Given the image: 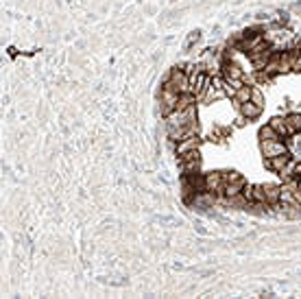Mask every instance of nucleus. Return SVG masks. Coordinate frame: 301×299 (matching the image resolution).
Returning a JSON list of instances; mask_svg holds the SVG:
<instances>
[{
	"mask_svg": "<svg viewBox=\"0 0 301 299\" xmlns=\"http://www.w3.org/2000/svg\"><path fill=\"white\" fill-rule=\"evenodd\" d=\"M260 151H262L264 158H275V155H284L288 153L286 144L282 140H260Z\"/></svg>",
	"mask_w": 301,
	"mask_h": 299,
	"instance_id": "nucleus-2",
	"label": "nucleus"
},
{
	"mask_svg": "<svg viewBox=\"0 0 301 299\" xmlns=\"http://www.w3.org/2000/svg\"><path fill=\"white\" fill-rule=\"evenodd\" d=\"M164 85L172 88L175 92H179V94H186V92H190V77H188L183 70L175 68L170 74H168V79L164 81Z\"/></svg>",
	"mask_w": 301,
	"mask_h": 299,
	"instance_id": "nucleus-1",
	"label": "nucleus"
},
{
	"mask_svg": "<svg viewBox=\"0 0 301 299\" xmlns=\"http://www.w3.org/2000/svg\"><path fill=\"white\" fill-rule=\"evenodd\" d=\"M221 74L225 81H244V72L240 70V66L234 62H225L221 68Z\"/></svg>",
	"mask_w": 301,
	"mask_h": 299,
	"instance_id": "nucleus-6",
	"label": "nucleus"
},
{
	"mask_svg": "<svg viewBox=\"0 0 301 299\" xmlns=\"http://www.w3.org/2000/svg\"><path fill=\"white\" fill-rule=\"evenodd\" d=\"M273 57V53H271V48H267V50H258V53H249V59H251V64H253V68L258 70H264V66L268 64V59Z\"/></svg>",
	"mask_w": 301,
	"mask_h": 299,
	"instance_id": "nucleus-8",
	"label": "nucleus"
},
{
	"mask_svg": "<svg viewBox=\"0 0 301 299\" xmlns=\"http://www.w3.org/2000/svg\"><path fill=\"white\" fill-rule=\"evenodd\" d=\"M203 181H205V190L207 192H214V195H221L223 192V186H225V181H223V173H207L203 175Z\"/></svg>",
	"mask_w": 301,
	"mask_h": 299,
	"instance_id": "nucleus-5",
	"label": "nucleus"
},
{
	"mask_svg": "<svg viewBox=\"0 0 301 299\" xmlns=\"http://www.w3.org/2000/svg\"><path fill=\"white\" fill-rule=\"evenodd\" d=\"M273 127L275 131L279 133V138H288V127H286V116H275V118H271V123H268Z\"/></svg>",
	"mask_w": 301,
	"mask_h": 299,
	"instance_id": "nucleus-13",
	"label": "nucleus"
},
{
	"mask_svg": "<svg viewBox=\"0 0 301 299\" xmlns=\"http://www.w3.org/2000/svg\"><path fill=\"white\" fill-rule=\"evenodd\" d=\"M279 72H293V53H279Z\"/></svg>",
	"mask_w": 301,
	"mask_h": 299,
	"instance_id": "nucleus-15",
	"label": "nucleus"
},
{
	"mask_svg": "<svg viewBox=\"0 0 301 299\" xmlns=\"http://www.w3.org/2000/svg\"><path fill=\"white\" fill-rule=\"evenodd\" d=\"M240 116H244L247 120H256L260 114H262V107L260 105H256V103H251V100H247V103H242L240 105Z\"/></svg>",
	"mask_w": 301,
	"mask_h": 299,
	"instance_id": "nucleus-10",
	"label": "nucleus"
},
{
	"mask_svg": "<svg viewBox=\"0 0 301 299\" xmlns=\"http://www.w3.org/2000/svg\"><path fill=\"white\" fill-rule=\"evenodd\" d=\"M247 100H251V85H242V88H238L236 94H234V105H236V109H240V105L247 103Z\"/></svg>",
	"mask_w": 301,
	"mask_h": 299,
	"instance_id": "nucleus-12",
	"label": "nucleus"
},
{
	"mask_svg": "<svg viewBox=\"0 0 301 299\" xmlns=\"http://www.w3.org/2000/svg\"><path fill=\"white\" fill-rule=\"evenodd\" d=\"M177 99H179V92H175L172 88L164 85V90H162V116H168L175 111Z\"/></svg>",
	"mask_w": 301,
	"mask_h": 299,
	"instance_id": "nucleus-3",
	"label": "nucleus"
},
{
	"mask_svg": "<svg viewBox=\"0 0 301 299\" xmlns=\"http://www.w3.org/2000/svg\"><path fill=\"white\" fill-rule=\"evenodd\" d=\"M244 177L240 173H236V170H227V173H223V181L225 184H236V181H242Z\"/></svg>",
	"mask_w": 301,
	"mask_h": 299,
	"instance_id": "nucleus-17",
	"label": "nucleus"
},
{
	"mask_svg": "<svg viewBox=\"0 0 301 299\" xmlns=\"http://www.w3.org/2000/svg\"><path fill=\"white\" fill-rule=\"evenodd\" d=\"M201 146V138L199 135H190V138H183L177 142V155H183V153H190V151H197Z\"/></svg>",
	"mask_w": 301,
	"mask_h": 299,
	"instance_id": "nucleus-9",
	"label": "nucleus"
},
{
	"mask_svg": "<svg viewBox=\"0 0 301 299\" xmlns=\"http://www.w3.org/2000/svg\"><path fill=\"white\" fill-rule=\"evenodd\" d=\"M251 103L260 105V107L264 105V96H262V92H260V88H251Z\"/></svg>",
	"mask_w": 301,
	"mask_h": 299,
	"instance_id": "nucleus-19",
	"label": "nucleus"
},
{
	"mask_svg": "<svg viewBox=\"0 0 301 299\" xmlns=\"http://www.w3.org/2000/svg\"><path fill=\"white\" fill-rule=\"evenodd\" d=\"M260 140H282V138H279V133L271 125H264L260 127Z\"/></svg>",
	"mask_w": 301,
	"mask_h": 299,
	"instance_id": "nucleus-16",
	"label": "nucleus"
},
{
	"mask_svg": "<svg viewBox=\"0 0 301 299\" xmlns=\"http://www.w3.org/2000/svg\"><path fill=\"white\" fill-rule=\"evenodd\" d=\"M295 177H297V179H301V162H297V164H295Z\"/></svg>",
	"mask_w": 301,
	"mask_h": 299,
	"instance_id": "nucleus-20",
	"label": "nucleus"
},
{
	"mask_svg": "<svg viewBox=\"0 0 301 299\" xmlns=\"http://www.w3.org/2000/svg\"><path fill=\"white\" fill-rule=\"evenodd\" d=\"M179 162H181L186 173H197L199 166H201V153H199V149L190 151V153H183V155H179Z\"/></svg>",
	"mask_w": 301,
	"mask_h": 299,
	"instance_id": "nucleus-4",
	"label": "nucleus"
},
{
	"mask_svg": "<svg viewBox=\"0 0 301 299\" xmlns=\"http://www.w3.org/2000/svg\"><path fill=\"white\" fill-rule=\"evenodd\" d=\"M264 190V201L267 205H277L279 203V197H282V186L277 184H262Z\"/></svg>",
	"mask_w": 301,
	"mask_h": 299,
	"instance_id": "nucleus-7",
	"label": "nucleus"
},
{
	"mask_svg": "<svg viewBox=\"0 0 301 299\" xmlns=\"http://www.w3.org/2000/svg\"><path fill=\"white\" fill-rule=\"evenodd\" d=\"M293 72H301V48L293 50Z\"/></svg>",
	"mask_w": 301,
	"mask_h": 299,
	"instance_id": "nucleus-18",
	"label": "nucleus"
},
{
	"mask_svg": "<svg viewBox=\"0 0 301 299\" xmlns=\"http://www.w3.org/2000/svg\"><path fill=\"white\" fill-rule=\"evenodd\" d=\"M288 160H290V155H288V153H284V155H275V158H268V160H267V168H268V170H273V173H279V170H282L284 166L288 164Z\"/></svg>",
	"mask_w": 301,
	"mask_h": 299,
	"instance_id": "nucleus-11",
	"label": "nucleus"
},
{
	"mask_svg": "<svg viewBox=\"0 0 301 299\" xmlns=\"http://www.w3.org/2000/svg\"><path fill=\"white\" fill-rule=\"evenodd\" d=\"M286 127H288V135H295L301 131V114H288L286 116Z\"/></svg>",
	"mask_w": 301,
	"mask_h": 299,
	"instance_id": "nucleus-14",
	"label": "nucleus"
}]
</instances>
